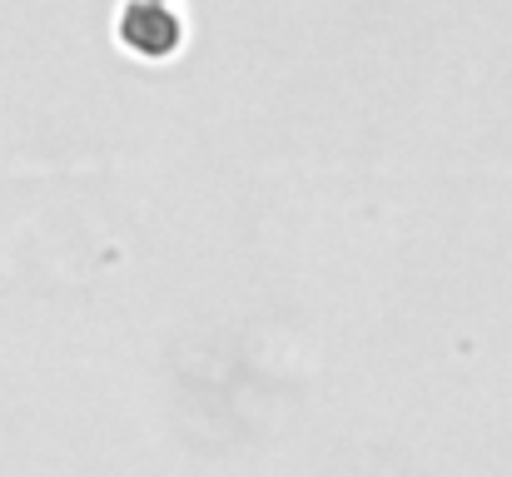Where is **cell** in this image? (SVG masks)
Listing matches in <instances>:
<instances>
[{
	"mask_svg": "<svg viewBox=\"0 0 512 477\" xmlns=\"http://www.w3.org/2000/svg\"><path fill=\"white\" fill-rule=\"evenodd\" d=\"M120 40L140 55H170L179 45V15L160 0H130L120 15Z\"/></svg>",
	"mask_w": 512,
	"mask_h": 477,
	"instance_id": "6da1fadb",
	"label": "cell"
}]
</instances>
